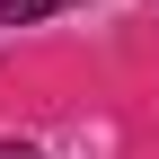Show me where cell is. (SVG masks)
<instances>
[{
  "label": "cell",
  "mask_w": 159,
  "mask_h": 159,
  "mask_svg": "<svg viewBox=\"0 0 159 159\" xmlns=\"http://www.w3.org/2000/svg\"><path fill=\"white\" fill-rule=\"evenodd\" d=\"M0 159H35V150H18V142H0Z\"/></svg>",
  "instance_id": "cell-2"
},
{
  "label": "cell",
  "mask_w": 159,
  "mask_h": 159,
  "mask_svg": "<svg viewBox=\"0 0 159 159\" xmlns=\"http://www.w3.org/2000/svg\"><path fill=\"white\" fill-rule=\"evenodd\" d=\"M44 9H71V0H0V27H27V18H44Z\"/></svg>",
  "instance_id": "cell-1"
}]
</instances>
